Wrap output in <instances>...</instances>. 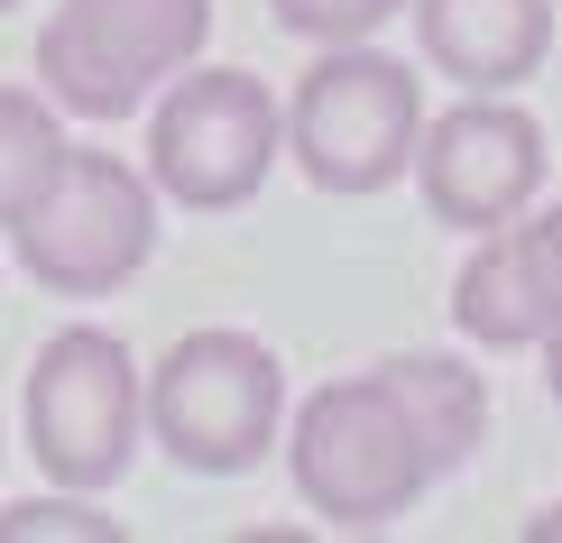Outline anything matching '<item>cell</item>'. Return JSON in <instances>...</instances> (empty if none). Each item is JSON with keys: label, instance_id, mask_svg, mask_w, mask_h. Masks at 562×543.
Returning <instances> with one entry per match:
<instances>
[{"label": "cell", "instance_id": "10", "mask_svg": "<svg viewBox=\"0 0 562 543\" xmlns=\"http://www.w3.org/2000/svg\"><path fill=\"white\" fill-rule=\"evenodd\" d=\"M425 65L461 92H517L553 56V10L562 0H406Z\"/></svg>", "mask_w": 562, "mask_h": 543}, {"label": "cell", "instance_id": "7", "mask_svg": "<svg viewBox=\"0 0 562 543\" xmlns=\"http://www.w3.org/2000/svg\"><path fill=\"white\" fill-rule=\"evenodd\" d=\"M148 442V369L130 360L121 332L75 323L37 350L29 369V452L56 488H111L130 452Z\"/></svg>", "mask_w": 562, "mask_h": 543}, {"label": "cell", "instance_id": "8", "mask_svg": "<svg viewBox=\"0 0 562 543\" xmlns=\"http://www.w3.org/2000/svg\"><path fill=\"white\" fill-rule=\"evenodd\" d=\"M415 184L442 230H507L517 212L544 194V129L507 92H461L452 111H425L415 138Z\"/></svg>", "mask_w": 562, "mask_h": 543}, {"label": "cell", "instance_id": "16", "mask_svg": "<svg viewBox=\"0 0 562 543\" xmlns=\"http://www.w3.org/2000/svg\"><path fill=\"white\" fill-rule=\"evenodd\" d=\"M544 387H553V406H562V341H544Z\"/></svg>", "mask_w": 562, "mask_h": 543}, {"label": "cell", "instance_id": "5", "mask_svg": "<svg viewBox=\"0 0 562 543\" xmlns=\"http://www.w3.org/2000/svg\"><path fill=\"white\" fill-rule=\"evenodd\" d=\"M10 249L46 295H121L157 258V176L111 148H65L10 222Z\"/></svg>", "mask_w": 562, "mask_h": 543}, {"label": "cell", "instance_id": "9", "mask_svg": "<svg viewBox=\"0 0 562 543\" xmlns=\"http://www.w3.org/2000/svg\"><path fill=\"white\" fill-rule=\"evenodd\" d=\"M452 323L480 350L562 341V203H526L507 230H480V249L452 276Z\"/></svg>", "mask_w": 562, "mask_h": 543}, {"label": "cell", "instance_id": "17", "mask_svg": "<svg viewBox=\"0 0 562 543\" xmlns=\"http://www.w3.org/2000/svg\"><path fill=\"white\" fill-rule=\"evenodd\" d=\"M0 10H19V0H0Z\"/></svg>", "mask_w": 562, "mask_h": 543}, {"label": "cell", "instance_id": "3", "mask_svg": "<svg viewBox=\"0 0 562 543\" xmlns=\"http://www.w3.org/2000/svg\"><path fill=\"white\" fill-rule=\"evenodd\" d=\"M286 433V369L259 332L203 323L148 369V442L194 479H240Z\"/></svg>", "mask_w": 562, "mask_h": 543}, {"label": "cell", "instance_id": "12", "mask_svg": "<svg viewBox=\"0 0 562 543\" xmlns=\"http://www.w3.org/2000/svg\"><path fill=\"white\" fill-rule=\"evenodd\" d=\"M65 148H75V138H65V111L46 102V83L37 92L29 83H0V230L29 212V194L56 176Z\"/></svg>", "mask_w": 562, "mask_h": 543}, {"label": "cell", "instance_id": "6", "mask_svg": "<svg viewBox=\"0 0 562 543\" xmlns=\"http://www.w3.org/2000/svg\"><path fill=\"white\" fill-rule=\"evenodd\" d=\"M286 148V102L240 65H184L148 102V176L184 212H240Z\"/></svg>", "mask_w": 562, "mask_h": 543}, {"label": "cell", "instance_id": "2", "mask_svg": "<svg viewBox=\"0 0 562 543\" xmlns=\"http://www.w3.org/2000/svg\"><path fill=\"white\" fill-rule=\"evenodd\" d=\"M286 470H295V498L333 534H387L434 488V461L379 369L333 377V387L304 396L286 423Z\"/></svg>", "mask_w": 562, "mask_h": 543}, {"label": "cell", "instance_id": "1", "mask_svg": "<svg viewBox=\"0 0 562 543\" xmlns=\"http://www.w3.org/2000/svg\"><path fill=\"white\" fill-rule=\"evenodd\" d=\"M415 138H425V75L369 37L323 46L286 92V157L323 194H387L415 176Z\"/></svg>", "mask_w": 562, "mask_h": 543}, {"label": "cell", "instance_id": "4", "mask_svg": "<svg viewBox=\"0 0 562 543\" xmlns=\"http://www.w3.org/2000/svg\"><path fill=\"white\" fill-rule=\"evenodd\" d=\"M213 0H56L37 29V83L65 121H130L203 65Z\"/></svg>", "mask_w": 562, "mask_h": 543}, {"label": "cell", "instance_id": "13", "mask_svg": "<svg viewBox=\"0 0 562 543\" xmlns=\"http://www.w3.org/2000/svg\"><path fill=\"white\" fill-rule=\"evenodd\" d=\"M0 543H121V525L83 488H56V498H29V507L0 516Z\"/></svg>", "mask_w": 562, "mask_h": 543}, {"label": "cell", "instance_id": "15", "mask_svg": "<svg viewBox=\"0 0 562 543\" xmlns=\"http://www.w3.org/2000/svg\"><path fill=\"white\" fill-rule=\"evenodd\" d=\"M526 543H562V507H544V516H535V525H526Z\"/></svg>", "mask_w": 562, "mask_h": 543}, {"label": "cell", "instance_id": "11", "mask_svg": "<svg viewBox=\"0 0 562 543\" xmlns=\"http://www.w3.org/2000/svg\"><path fill=\"white\" fill-rule=\"evenodd\" d=\"M379 377L396 387V406H406L415 442H425L434 479H452V470L480 452V433H488V387H480V369L442 360V350H406V360H379Z\"/></svg>", "mask_w": 562, "mask_h": 543}, {"label": "cell", "instance_id": "14", "mask_svg": "<svg viewBox=\"0 0 562 543\" xmlns=\"http://www.w3.org/2000/svg\"><path fill=\"white\" fill-rule=\"evenodd\" d=\"M268 10H277V29H295L314 46H341V37H379L406 0H268Z\"/></svg>", "mask_w": 562, "mask_h": 543}]
</instances>
